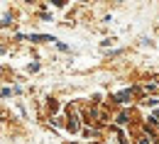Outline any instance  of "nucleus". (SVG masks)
<instances>
[{"label":"nucleus","instance_id":"7ed1b4c3","mask_svg":"<svg viewBox=\"0 0 159 144\" xmlns=\"http://www.w3.org/2000/svg\"><path fill=\"white\" fill-rule=\"evenodd\" d=\"M130 122V115H127V112H120L118 115V124H127Z\"/></svg>","mask_w":159,"mask_h":144},{"label":"nucleus","instance_id":"20e7f679","mask_svg":"<svg viewBox=\"0 0 159 144\" xmlns=\"http://www.w3.org/2000/svg\"><path fill=\"white\" fill-rule=\"evenodd\" d=\"M10 22H12V15H5V17H2V22H0V27H7Z\"/></svg>","mask_w":159,"mask_h":144},{"label":"nucleus","instance_id":"39448f33","mask_svg":"<svg viewBox=\"0 0 159 144\" xmlns=\"http://www.w3.org/2000/svg\"><path fill=\"white\" fill-rule=\"evenodd\" d=\"M157 142H159V139H157Z\"/></svg>","mask_w":159,"mask_h":144},{"label":"nucleus","instance_id":"f03ea898","mask_svg":"<svg viewBox=\"0 0 159 144\" xmlns=\"http://www.w3.org/2000/svg\"><path fill=\"white\" fill-rule=\"evenodd\" d=\"M130 98H132V88H125V90H120L118 95H115L118 103H130Z\"/></svg>","mask_w":159,"mask_h":144},{"label":"nucleus","instance_id":"f257e3e1","mask_svg":"<svg viewBox=\"0 0 159 144\" xmlns=\"http://www.w3.org/2000/svg\"><path fill=\"white\" fill-rule=\"evenodd\" d=\"M66 129H69V132H79V129H81L79 115H74V112H69V120H66Z\"/></svg>","mask_w":159,"mask_h":144}]
</instances>
